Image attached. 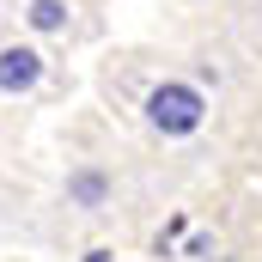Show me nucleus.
Returning <instances> with one entry per match:
<instances>
[{"instance_id": "f257e3e1", "label": "nucleus", "mask_w": 262, "mask_h": 262, "mask_svg": "<svg viewBox=\"0 0 262 262\" xmlns=\"http://www.w3.org/2000/svg\"><path fill=\"white\" fill-rule=\"evenodd\" d=\"M201 116H207V104H201L195 85H183V79H165V85L146 92V122L159 134H195Z\"/></svg>"}, {"instance_id": "f03ea898", "label": "nucleus", "mask_w": 262, "mask_h": 262, "mask_svg": "<svg viewBox=\"0 0 262 262\" xmlns=\"http://www.w3.org/2000/svg\"><path fill=\"white\" fill-rule=\"evenodd\" d=\"M43 79V55L25 49V43H6L0 49V92H31Z\"/></svg>"}, {"instance_id": "7ed1b4c3", "label": "nucleus", "mask_w": 262, "mask_h": 262, "mask_svg": "<svg viewBox=\"0 0 262 262\" xmlns=\"http://www.w3.org/2000/svg\"><path fill=\"white\" fill-rule=\"evenodd\" d=\"M31 31H43V37H55V31H67V6L61 0H31Z\"/></svg>"}, {"instance_id": "20e7f679", "label": "nucleus", "mask_w": 262, "mask_h": 262, "mask_svg": "<svg viewBox=\"0 0 262 262\" xmlns=\"http://www.w3.org/2000/svg\"><path fill=\"white\" fill-rule=\"evenodd\" d=\"M67 195L79 201V207H104V195H110V183H104V171H79V177L67 183Z\"/></svg>"}]
</instances>
